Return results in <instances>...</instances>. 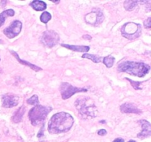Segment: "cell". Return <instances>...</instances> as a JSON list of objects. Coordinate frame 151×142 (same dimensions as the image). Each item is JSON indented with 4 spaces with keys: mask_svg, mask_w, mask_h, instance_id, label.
<instances>
[{
    "mask_svg": "<svg viewBox=\"0 0 151 142\" xmlns=\"http://www.w3.org/2000/svg\"><path fill=\"white\" fill-rule=\"evenodd\" d=\"M97 134H98L99 135H101V136L106 135L107 134V131H106L105 129H101V130H100L98 132H97Z\"/></svg>",
    "mask_w": 151,
    "mask_h": 142,
    "instance_id": "obj_25",
    "label": "cell"
},
{
    "mask_svg": "<svg viewBox=\"0 0 151 142\" xmlns=\"http://www.w3.org/2000/svg\"><path fill=\"white\" fill-rule=\"evenodd\" d=\"M74 124V118L70 114L60 112L52 116L48 123V131L51 134H59L69 131Z\"/></svg>",
    "mask_w": 151,
    "mask_h": 142,
    "instance_id": "obj_1",
    "label": "cell"
},
{
    "mask_svg": "<svg viewBox=\"0 0 151 142\" xmlns=\"http://www.w3.org/2000/svg\"><path fill=\"white\" fill-rule=\"evenodd\" d=\"M30 6L36 11H42L47 8V4L43 1L35 0L30 2Z\"/></svg>",
    "mask_w": 151,
    "mask_h": 142,
    "instance_id": "obj_16",
    "label": "cell"
},
{
    "mask_svg": "<svg viewBox=\"0 0 151 142\" xmlns=\"http://www.w3.org/2000/svg\"><path fill=\"white\" fill-rule=\"evenodd\" d=\"M59 41V36L54 30H46L43 33L41 41L45 47H53L58 44Z\"/></svg>",
    "mask_w": 151,
    "mask_h": 142,
    "instance_id": "obj_8",
    "label": "cell"
},
{
    "mask_svg": "<svg viewBox=\"0 0 151 142\" xmlns=\"http://www.w3.org/2000/svg\"><path fill=\"white\" fill-rule=\"evenodd\" d=\"M75 106L81 116L84 119L95 118L98 110L94 101L88 97H79L75 102Z\"/></svg>",
    "mask_w": 151,
    "mask_h": 142,
    "instance_id": "obj_3",
    "label": "cell"
},
{
    "mask_svg": "<svg viewBox=\"0 0 151 142\" xmlns=\"http://www.w3.org/2000/svg\"><path fill=\"white\" fill-rule=\"evenodd\" d=\"M83 38L84 39H86V40L91 39V36L90 35H83Z\"/></svg>",
    "mask_w": 151,
    "mask_h": 142,
    "instance_id": "obj_27",
    "label": "cell"
},
{
    "mask_svg": "<svg viewBox=\"0 0 151 142\" xmlns=\"http://www.w3.org/2000/svg\"><path fill=\"white\" fill-rule=\"evenodd\" d=\"M15 14L14 10H12V9H8V10H4L3 12H1L0 13V28L3 25V24L5 22L6 19L8 16H13Z\"/></svg>",
    "mask_w": 151,
    "mask_h": 142,
    "instance_id": "obj_17",
    "label": "cell"
},
{
    "mask_svg": "<svg viewBox=\"0 0 151 142\" xmlns=\"http://www.w3.org/2000/svg\"><path fill=\"white\" fill-rule=\"evenodd\" d=\"M126 79L128 80V81H130L131 84L133 86V87H134V88L135 89V90H141V89H142V87H140V86H141L142 83V82L134 81H133V80L130 79V78H126Z\"/></svg>",
    "mask_w": 151,
    "mask_h": 142,
    "instance_id": "obj_23",
    "label": "cell"
},
{
    "mask_svg": "<svg viewBox=\"0 0 151 142\" xmlns=\"http://www.w3.org/2000/svg\"><path fill=\"white\" fill-rule=\"evenodd\" d=\"M120 111L123 113L141 114L142 111L137 107L135 104L125 103L120 106Z\"/></svg>",
    "mask_w": 151,
    "mask_h": 142,
    "instance_id": "obj_12",
    "label": "cell"
},
{
    "mask_svg": "<svg viewBox=\"0 0 151 142\" xmlns=\"http://www.w3.org/2000/svg\"><path fill=\"white\" fill-rule=\"evenodd\" d=\"M139 2L138 1H133V0H126L124 2V7L128 11H131L137 7V4Z\"/></svg>",
    "mask_w": 151,
    "mask_h": 142,
    "instance_id": "obj_18",
    "label": "cell"
},
{
    "mask_svg": "<svg viewBox=\"0 0 151 142\" xmlns=\"http://www.w3.org/2000/svg\"><path fill=\"white\" fill-rule=\"evenodd\" d=\"M139 122L141 124L142 130L141 133L137 135V137L141 139L150 137L151 135V125L150 122H148L146 120H140Z\"/></svg>",
    "mask_w": 151,
    "mask_h": 142,
    "instance_id": "obj_11",
    "label": "cell"
},
{
    "mask_svg": "<svg viewBox=\"0 0 151 142\" xmlns=\"http://www.w3.org/2000/svg\"><path fill=\"white\" fill-rule=\"evenodd\" d=\"M104 15L100 9H94L91 12L86 15L85 21L88 25H93V26H98L102 22L104 21Z\"/></svg>",
    "mask_w": 151,
    "mask_h": 142,
    "instance_id": "obj_7",
    "label": "cell"
},
{
    "mask_svg": "<svg viewBox=\"0 0 151 142\" xmlns=\"http://www.w3.org/2000/svg\"><path fill=\"white\" fill-rule=\"evenodd\" d=\"M2 106L4 108H11L17 106L19 104V97L13 93H7L1 97Z\"/></svg>",
    "mask_w": 151,
    "mask_h": 142,
    "instance_id": "obj_10",
    "label": "cell"
},
{
    "mask_svg": "<svg viewBox=\"0 0 151 142\" xmlns=\"http://www.w3.org/2000/svg\"><path fill=\"white\" fill-rule=\"evenodd\" d=\"M88 91L86 88H80V87H75L70 84L69 83L63 82L60 86V92L61 94L62 99L66 100L72 97L73 95L78 93H86Z\"/></svg>",
    "mask_w": 151,
    "mask_h": 142,
    "instance_id": "obj_6",
    "label": "cell"
},
{
    "mask_svg": "<svg viewBox=\"0 0 151 142\" xmlns=\"http://www.w3.org/2000/svg\"><path fill=\"white\" fill-rule=\"evenodd\" d=\"M27 103L28 104L33 105V106H36V105L38 104L39 103V100H38V97L37 95H33L32 97L29 98V99L27 100Z\"/></svg>",
    "mask_w": 151,
    "mask_h": 142,
    "instance_id": "obj_22",
    "label": "cell"
},
{
    "mask_svg": "<svg viewBox=\"0 0 151 142\" xmlns=\"http://www.w3.org/2000/svg\"><path fill=\"white\" fill-rule=\"evenodd\" d=\"M117 70L119 72H126L130 75L142 78L148 73L150 70V66L143 62L127 61L119 64Z\"/></svg>",
    "mask_w": 151,
    "mask_h": 142,
    "instance_id": "obj_2",
    "label": "cell"
},
{
    "mask_svg": "<svg viewBox=\"0 0 151 142\" xmlns=\"http://www.w3.org/2000/svg\"><path fill=\"white\" fill-rule=\"evenodd\" d=\"M144 25H145V28H147V29H150L151 28V18L150 17H148L145 21Z\"/></svg>",
    "mask_w": 151,
    "mask_h": 142,
    "instance_id": "obj_24",
    "label": "cell"
},
{
    "mask_svg": "<svg viewBox=\"0 0 151 142\" xmlns=\"http://www.w3.org/2000/svg\"><path fill=\"white\" fill-rule=\"evenodd\" d=\"M61 46L71 50H73V51L81 52V53H87L90 49L88 46L83 45H71V44H61Z\"/></svg>",
    "mask_w": 151,
    "mask_h": 142,
    "instance_id": "obj_14",
    "label": "cell"
},
{
    "mask_svg": "<svg viewBox=\"0 0 151 142\" xmlns=\"http://www.w3.org/2000/svg\"><path fill=\"white\" fill-rule=\"evenodd\" d=\"M0 44H3V41L1 39H0Z\"/></svg>",
    "mask_w": 151,
    "mask_h": 142,
    "instance_id": "obj_31",
    "label": "cell"
},
{
    "mask_svg": "<svg viewBox=\"0 0 151 142\" xmlns=\"http://www.w3.org/2000/svg\"><path fill=\"white\" fill-rule=\"evenodd\" d=\"M44 124H43L42 127H41V130H40V132L38 133V135H37V137L41 138L42 137V136H44Z\"/></svg>",
    "mask_w": 151,
    "mask_h": 142,
    "instance_id": "obj_26",
    "label": "cell"
},
{
    "mask_svg": "<svg viewBox=\"0 0 151 142\" xmlns=\"http://www.w3.org/2000/svg\"><path fill=\"white\" fill-rule=\"evenodd\" d=\"M51 110V106H45L40 104L33 106L29 111L28 114L31 124L33 126H37L41 124H43L49 112Z\"/></svg>",
    "mask_w": 151,
    "mask_h": 142,
    "instance_id": "obj_4",
    "label": "cell"
},
{
    "mask_svg": "<svg viewBox=\"0 0 151 142\" xmlns=\"http://www.w3.org/2000/svg\"><path fill=\"white\" fill-rule=\"evenodd\" d=\"M6 3H7V1H1V4H2V6H1V7H5Z\"/></svg>",
    "mask_w": 151,
    "mask_h": 142,
    "instance_id": "obj_29",
    "label": "cell"
},
{
    "mask_svg": "<svg viewBox=\"0 0 151 142\" xmlns=\"http://www.w3.org/2000/svg\"><path fill=\"white\" fill-rule=\"evenodd\" d=\"M10 52H11L12 54H13V56H15V58H16V60H17L18 62H19V63L22 64V65H25V66L29 67V68H31V69H32V70L35 71V72H38V71L41 70H42L41 67H39L36 66V65L32 64L29 63V62H27V61H25V60H23V59H21L20 58H19V55H18V53H16V52L13 51V50H11V51H10Z\"/></svg>",
    "mask_w": 151,
    "mask_h": 142,
    "instance_id": "obj_13",
    "label": "cell"
},
{
    "mask_svg": "<svg viewBox=\"0 0 151 142\" xmlns=\"http://www.w3.org/2000/svg\"><path fill=\"white\" fill-rule=\"evenodd\" d=\"M22 23L19 20L13 21L11 25L3 30L4 35L9 38H13L19 35L22 31Z\"/></svg>",
    "mask_w": 151,
    "mask_h": 142,
    "instance_id": "obj_9",
    "label": "cell"
},
{
    "mask_svg": "<svg viewBox=\"0 0 151 142\" xmlns=\"http://www.w3.org/2000/svg\"><path fill=\"white\" fill-rule=\"evenodd\" d=\"M82 58H85V59H89V60L92 61L94 63H100L102 62V57L100 56L94 54H88V53H84L82 56Z\"/></svg>",
    "mask_w": 151,
    "mask_h": 142,
    "instance_id": "obj_19",
    "label": "cell"
},
{
    "mask_svg": "<svg viewBox=\"0 0 151 142\" xmlns=\"http://www.w3.org/2000/svg\"><path fill=\"white\" fill-rule=\"evenodd\" d=\"M115 59L112 56H107L103 59V62L104 64L108 68L111 67L114 63Z\"/></svg>",
    "mask_w": 151,
    "mask_h": 142,
    "instance_id": "obj_20",
    "label": "cell"
},
{
    "mask_svg": "<svg viewBox=\"0 0 151 142\" xmlns=\"http://www.w3.org/2000/svg\"><path fill=\"white\" fill-rule=\"evenodd\" d=\"M121 33L122 36L128 39H136L141 35L142 27L139 24L134 22L125 23L121 28Z\"/></svg>",
    "mask_w": 151,
    "mask_h": 142,
    "instance_id": "obj_5",
    "label": "cell"
},
{
    "mask_svg": "<svg viewBox=\"0 0 151 142\" xmlns=\"http://www.w3.org/2000/svg\"><path fill=\"white\" fill-rule=\"evenodd\" d=\"M128 142H136V141H134V140H130Z\"/></svg>",
    "mask_w": 151,
    "mask_h": 142,
    "instance_id": "obj_30",
    "label": "cell"
},
{
    "mask_svg": "<svg viewBox=\"0 0 151 142\" xmlns=\"http://www.w3.org/2000/svg\"><path fill=\"white\" fill-rule=\"evenodd\" d=\"M51 19H52L51 14L47 11L44 12V13L41 15V16H40V20L44 24H47Z\"/></svg>",
    "mask_w": 151,
    "mask_h": 142,
    "instance_id": "obj_21",
    "label": "cell"
},
{
    "mask_svg": "<svg viewBox=\"0 0 151 142\" xmlns=\"http://www.w3.org/2000/svg\"><path fill=\"white\" fill-rule=\"evenodd\" d=\"M113 142H124V139L121 138H117L114 139Z\"/></svg>",
    "mask_w": 151,
    "mask_h": 142,
    "instance_id": "obj_28",
    "label": "cell"
},
{
    "mask_svg": "<svg viewBox=\"0 0 151 142\" xmlns=\"http://www.w3.org/2000/svg\"><path fill=\"white\" fill-rule=\"evenodd\" d=\"M25 107L24 106H21L20 108H19V109L13 113V116H12V121L14 123H19L22 121V117H23Z\"/></svg>",
    "mask_w": 151,
    "mask_h": 142,
    "instance_id": "obj_15",
    "label": "cell"
}]
</instances>
